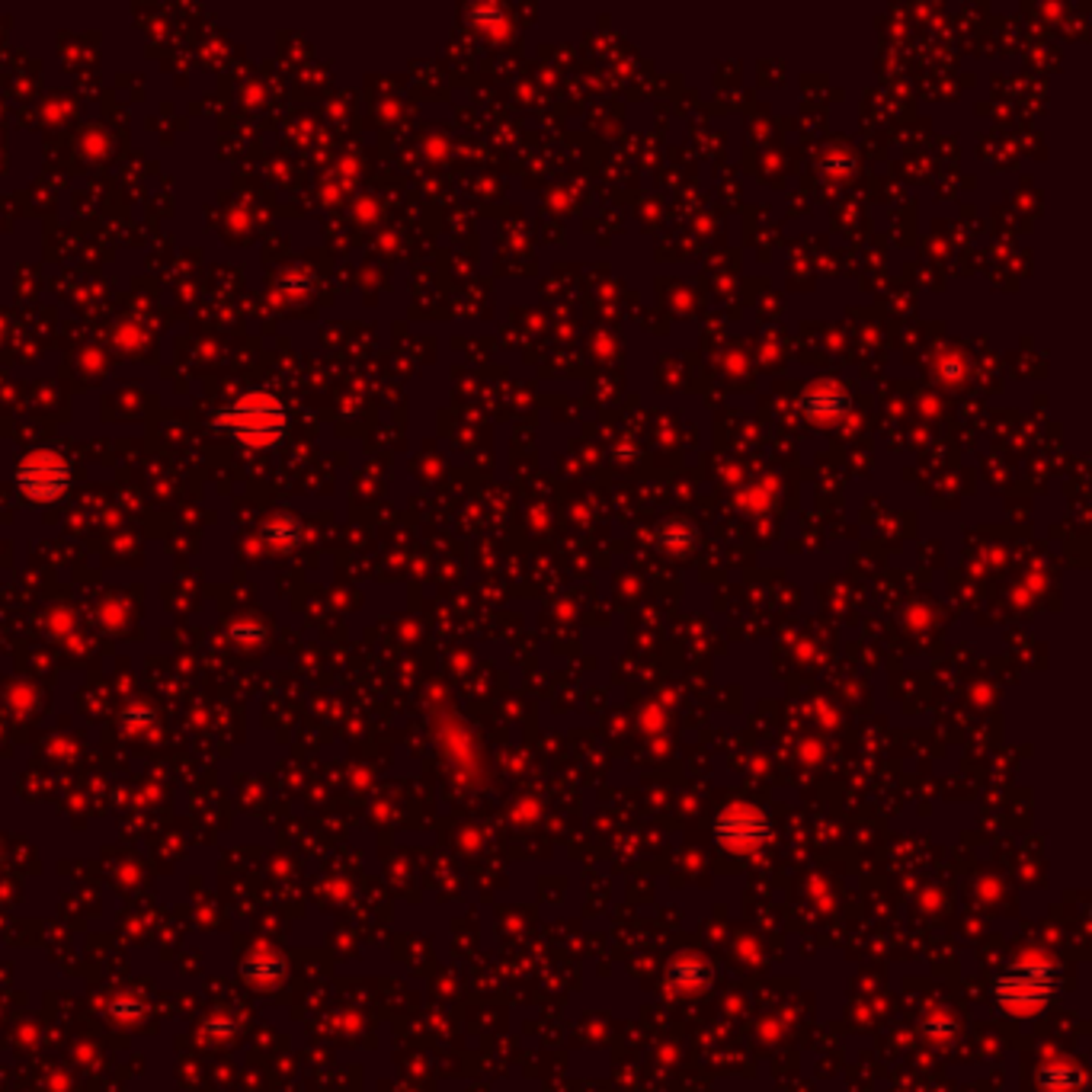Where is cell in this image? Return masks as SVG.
Masks as SVG:
<instances>
[{"instance_id":"1","label":"cell","mask_w":1092,"mask_h":1092,"mask_svg":"<svg viewBox=\"0 0 1092 1092\" xmlns=\"http://www.w3.org/2000/svg\"><path fill=\"white\" fill-rule=\"evenodd\" d=\"M215 426L225 430L228 436H234L244 446L253 449H270L282 439L285 426H288V413L282 407L279 398H273L270 391H253L244 395L241 401H234L231 407L218 410Z\"/></svg>"},{"instance_id":"2","label":"cell","mask_w":1092,"mask_h":1092,"mask_svg":"<svg viewBox=\"0 0 1092 1092\" xmlns=\"http://www.w3.org/2000/svg\"><path fill=\"white\" fill-rule=\"evenodd\" d=\"M13 481L20 487V493L33 504H52V500L65 497L68 484H71V465L65 462V455H58L52 449H36L20 458Z\"/></svg>"},{"instance_id":"3","label":"cell","mask_w":1092,"mask_h":1092,"mask_svg":"<svg viewBox=\"0 0 1092 1092\" xmlns=\"http://www.w3.org/2000/svg\"><path fill=\"white\" fill-rule=\"evenodd\" d=\"M999 1002L1006 1006L1013 1016H1031L1038 1013L1048 993H1051V970L1045 964V958L1035 961H1019L1006 978L999 981Z\"/></svg>"},{"instance_id":"4","label":"cell","mask_w":1092,"mask_h":1092,"mask_svg":"<svg viewBox=\"0 0 1092 1092\" xmlns=\"http://www.w3.org/2000/svg\"><path fill=\"white\" fill-rule=\"evenodd\" d=\"M718 840L730 849H750L765 840V817L750 805L727 808L718 817Z\"/></svg>"},{"instance_id":"5","label":"cell","mask_w":1092,"mask_h":1092,"mask_svg":"<svg viewBox=\"0 0 1092 1092\" xmlns=\"http://www.w3.org/2000/svg\"><path fill=\"white\" fill-rule=\"evenodd\" d=\"M299 536H302V522L288 510L276 513L267 525H263V539H267V545H273V548H292L295 542H299Z\"/></svg>"}]
</instances>
